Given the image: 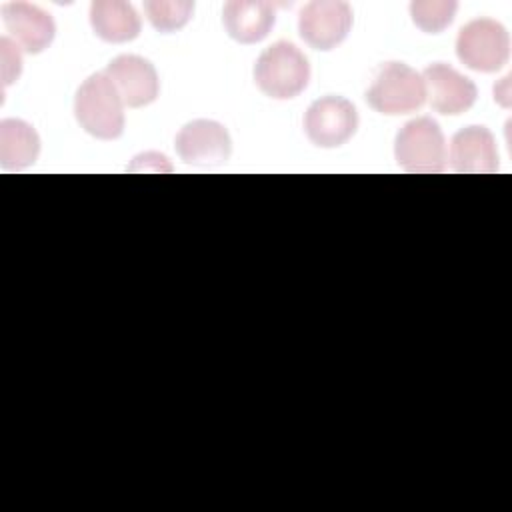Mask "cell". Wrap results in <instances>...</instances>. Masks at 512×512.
I'll return each mask as SVG.
<instances>
[{"mask_svg":"<svg viewBox=\"0 0 512 512\" xmlns=\"http://www.w3.org/2000/svg\"><path fill=\"white\" fill-rule=\"evenodd\" d=\"M104 74L128 108L148 106L158 98L160 80L150 60L136 54H120L106 66Z\"/></svg>","mask_w":512,"mask_h":512,"instance_id":"cell-9","label":"cell"},{"mask_svg":"<svg viewBox=\"0 0 512 512\" xmlns=\"http://www.w3.org/2000/svg\"><path fill=\"white\" fill-rule=\"evenodd\" d=\"M450 166L464 174H492L498 170V146L486 126H468L450 140Z\"/></svg>","mask_w":512,"mask_h":512,"instance_id":"cell-11","label":"cell"},{"mask_svg":"<svg viewBox=\"0 0 512 512\" xmlns=\"http://www.w3.org/2000/svg\"><path fill=\"white\" fill-rule=\"evenodd\" d=\"M352 28V8L340 0H314L300 10L298 32L316 50L336 48Z\"/></svg>","mask_w":512,"mask_h":512,"instance_id":"cell-8","label":"cell"},{"mask_svg":"<svg viewBox=\"0 0 512 512\" xmlns=\"http://www.w3.org/2000/svg\"><path fill=\"white\" fill-rule=\"evenodd\" d=\"M358 128L354 104L342 96H324L310 104L304 116V132L318 148H338L346 144Z\"/></svg>","mask_w":512,"mask_h":512,"instance_id":"cell-6","label":"cell"},{"mask_svg":"<svg viewBox=\"0 0 512 512\" xmlns=\"http://www.w3.org/2000/svg\"><path fill=\"white\" fill-rule=\"evenodd\" d=\"M394 156L406 172H442L446 166V140L438 122L428 116L406 122L396 134Z\"/></svg>","mask_w":512,"mask_h":512,"instance_id":"cell-4","label":"cell"},{"mask_svg":"<svg viewBox=\"0 0 512 512\" xmlns=\"http://www.w3.org/2000/svg\"><path fill=\"white\" fill-rule=\"evenodd\" d=\"M276 20L274 6L264 0H230L222 8V24L228 36L240 44L264 40Z\"/></svg>","mask_w":512,"mask_h":512,"instance_id":"cell-13","label":"cell"},{"mask_svg":"<svg viewBox=\"0 0 512 512\" xmlns=\"http://www.w3.org/2000/svg\"><path fill=\"white\" fill-rule=\"evenodd\" d=\"M366 102L386 116L414 112L426 102L424 78L404 62H386L366 90Z\"/></svg>","mask_w":512,"mask_h":512,"instance_id":"cell-3","label":"cell"},{"mask_svg":"<svg viewBox=\"0 0 512 512\" xmlns=\"http://www.w3.org/2000/svg\"><path fill=\"white\" fill-rule=\"evenodd\" d=\"M310 80V64L292 42L270 44L254 64L256 86L274 100L298 96Z\"/></svg>","mask_w":512,"mask_h":512,"instance_id":"cell-2","label":"cell"},{"mask_svg":"<svg viewBox=\"0 0 512 512\" xmlns=\"http://www.w3.org/2000/svg\"><path fill=\"white\" fill-rule=\"evenodd\" d=\"M90 26L98 38L112 44L130 42L140 34L138 12L122 0H96L90 6Z\"/></svg>","mask_w":512,"mask_h":512,"instance_id":"cell-14","label":"cell"},{"mask_svg":"<svg viewBox=\"0 0 512 512\" xmlns=\"http://www.w3.org/2000/svg\"><path fill=\"white\" fill-rule=\"evenodd\" d=\"M146 16L158 32H176L192 18L194 2L190 0H150L144 2Z\"/></svg>","mask_w":512,"mask_h":512,"instance_id":"cell-16","label":"cell"},{"mask_svg":"<svg viewBox=\"0 0 512 512\" xmlns=\"http://www.w3.org/2000/svg\"><path fill=\"white\" fill-rule=\"evenodd\" d=\"M456 10L454 0H416L410 4L412 22L426 34H438L450 26Z\"/></svg>","mask_w":512,"mask_h":512,"instance_id":"cell-17","label":"cell"},{"mask_svg":"<svg viewBox=\"0 0 512 512\" xmlns=\"http://www.w3.org/2000/svg\"><path fill=\"white\" fill-rule=\"evenodd\" d=\"M0 52H2V78H4V86H8L20 76L22 54H20V46L8 36L0 38Z\"/></svg>","mask_w":512,"mask_h":512,"instance_id":"cell-18","label":"cell"},{"mask_svg":"<svg viewBox=\"0 0 512 512\" xmlns=\"http://www.w3.org/2000/svg\"><path fill=\"white\" fill-rule=\"evenodd\" d=\"M422 78L430 106L444 116H458L476 102V84L444 62L430 64Z\"/></svg>","mask_w":512,"mask_h":512,"instance_id":"cell-10","label":"cell"},{"mask_svg":"<svg viewBox=\"0 0 512 512\" xmlns=\"http://www.w3.org/2000/svg\"><path fill=\"white\" fill-rule=\"evenodd\" d=\"M38 154L40 138L28 122L20 118L0 122V162L6 170H22L34 164Z\"/></svg>","mask_w":512,"mask_h":512,"instance_id":"cell-15","label":"cell"},{"mask_svg":"<svg viewBox=\"0 0 512 512\" xmlns=\"http://www.w3.org/2000/svg\"><path fill=\"white\" fill-rule=\"evenodd\" d=\"M2 22L14 42L30 52L38 54L50 46L56 34L52 16L28 2H8L2 6Z\"/></svg>","mask_w":512,"mask_h":512,"instance_id":"cell-12","label":"cell"},{"mask_svg":"<svg viewBox=\"0 0 512 512\" xmlns=\"http://www.w3.org/2000/svg\"><path fill=\"white\" fill-rule=\"evenodd\" d=\"M456 56L470 70L496 72L510 58V36L492 18L470 20L456 36Z\"/></svg>","mask_w":512,"mask_h":512,"instance_id":"cell-5","label":"cell"},{"mask_svg":"<svg viewBox=\"0 0 512 512\" xmlns=\"http://www.w3.org/2000/svg\"><path fill=\"white\" fill-rule=\"evenodd\" d=\"M74 116L84 132L114 140L124 132V102L104 72L88 76L74 96Z\"/></svg>","mask_w":512,"mask_h":512,"instance_id":"cell-1","label":"cell"},{"mask_svg":"<svg viewBox=\"0 0 512 512\" xmlns=\"http://www.w3.org/2000/svg\"><path fill=\"white\" fill-rule=\"evenodd\" d=\"M174 148L184 164L196 168H214L230 158L232 142L220 122L200 118L180 128Z\"/></svg>","mask_w":512,"mask_h":512,"instance_id":"cell-7","label":"cell"}]
</instances>
